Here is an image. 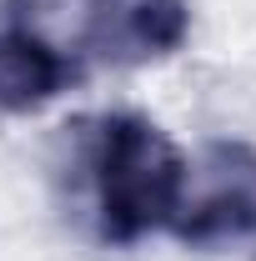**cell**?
<instances>
[{
    "label": "cell",
    "mask_w": 256,
    "mask_h": 261,
    "mask_svg": "<svg viewBox=\"0 0 256 261\" xmlns=\"http://www.w3.org/2000/svg\"><path fill=\"white\" fill-rule=\"evenodd\" d=\"M186 156L166 130L136 111L100 116L91 141V186H96V231L111 246H136L151 231H171L186 196Z\"/></svg>",
    "instance_id": "obj_1"
},
{
    "label": "cell",
    "mask_w": 256,
    "mask_h": 261,
    "mask_svg": "<svg viewBox=\"0 0 256 261\" xmlns=\"http://www.w3.org/2000/svg\"><path fill=\"white\" fill-rule=\"evenodd\" d=\"M31 20L81 65H151L191 35L186 0H35Z\"/></svg>",
    "instance_id": "obj_2"
},
{
    "label": "cell",
    "mask_w": 256,
    "mask_h": 261,
    "mask_svg": "<svg viewBox=\"0 0 256 261\" xmlns=\"http://www.w3.org/2000/svg\"><path fill=\"white\" fill-rule=\"evenodd\" d=\"M256 231V151L241 141H216L206 161L186 171V196L171 236L191 246H221Z\"/></svg>",
    "instance_id": "obj_3"
},
{
    "label": "cell",
    "mask_w": 256,
    "mask_h": 261,
    "mask_svg": "<svg viewBox=\"0 0 256 261\" xmlns=\"http://www.w3.org/2000/svg\"><path fill=\"white\" fill-rule=\"evenodd\" d=\"M81 75H86V65L40 31L31 10L0 15V111L5 116H25V111L50 106Z\"/></svg>",
    "instance_id": "obj_4"
}]
</instances>
